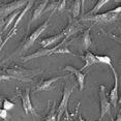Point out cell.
Here are the masks:
<instances>
[{"label": "cell", "instance_id": "obj_1", "mask_svg": "<svg viewBox=\"0 0 121 121\" xmlns=\"http://www.w3.org/2000/svg\"><path fill=\"white\" fill-rule=\"evenodd\" d=\"M68 43H67V39L64 38L62 40V43H60L59 45H57L56 47H53V48H46V49H40L39 51L37 52H34L33 54H30L28 56H24V57H21V61L23 62H27L29 60H32V59H35V58H38V57H43V56H51L53 54H71V55H75L77 56L76 54H73V52H70L68 50Z\"/></svg>", "mask_w": 121, "mask_h": 121}, {"label": "cell", "instance_id": "obj_2", "mask_svg": "<svg viewBox=\"0 0 121 121\" xmlns=\"http://www.w3.org/2000/svg\"><path fill=\"white\" fill-rule=\"evenodd\" d=\"M121 12V7L117 6L115 9L109 10L107 13H96L94 16H83L81 18L82 21H91V22H95V23H101V24H109L112 22H115L119 17V13Z\"/></svg>", "mask_w": 121, "mask_h": 121}, {"label": "cell", "instance_id": "obj_3", "mask_svg": "<svg viewBox=\"0 0 121 121\" xmlns=\"http://www.w3.org/2000/svg\"><path fill=\"white\" fill-rule=\"evenodd\" d=\"M40 71H42L40 69H26V68L15 66L13 68L5 69V73L10 76L15 80H19V81H23V82H29L33 77H35Z\"/></svg>", "mask_w": 121, "mask_h": 121}, {"label": "cell", "instance_id": "obj_4", "mask_svg": "<svg viewBox=\"0 0 121 121\" xmlns=\"http://www.w3.org/2000/svg\"><path fill=\"white\" fill-rule=\"evenodd\" d=\"M73 89H75V86H73V85H70L69 83H67L64 86V88H63L62 99L60 101L59 107H58V111H57V115H56V121L61 120V117L63 116V114L66 112L68 100H69V97L73 91Z\"/></svg>", "mask_w": 121, "mask_h": 121}, {"label": "cell", "instance_id": "obj_5", "mask_svg": "<svg viewBox=\"0 0 121 121\" xmlns=\"http://www.w3.org/2000/svg\"><path fill=\"white\" fill-rule=\"evenodd\" d=\"M52 15H53V13H52L51 16L48 18V20H46V21L42 24V25L38 26L37 28L35 29L31 34H30V36L26 39V42H25V43H24V46H23V49H22V50H23L24 52L27 51L29 48H31V47L33 46V43H35V40H36L37 38L43 34V32L47 29V27H48V25H49V22H50V19H51V17H52Z\"/></svg>", "mask_w": 121, "mask_h": 121}, {"label": "cell", "instance_id": "obj_6", "mask_svg": "<svg viewBox=\"0 0 121 121\" xmlns=\"http://www.w3.org/2000/svg\"><path fill=\"white\" fill-rule=\"evenodd\" d=\"M99 104H100V117L99 120L101 118L104 117V115L108 114L111 116V104L109 103V98L106 92V86L104 85H100L99 86Z\"/></svg>", "mask_w": 121, "mask_h": 121}, {"label": "cell", "instance_id": "obj_7", "mask_svg": "<svg viewBox=\"0 0 121 121\" xmlns=\"http://www.w3.org/2000/svg\"><path fill=\"white\" fill-rule=\"evenodd\" d=\"M18 94L21 97L22 99V107H23V110L25 112L26 115L31 114L33 116H37V113L35 111L34 107L32 106L31 103V98H30V90L27 88L24 93H21L20 90H18Z\"/></svg>", "mask_w": 121, "mask_h": 121}, {"label": "cell", "instance_id": "obj_8", "mask_svg": "<svg viewBox=\"0 0 121 121\" xmlns=\"http://www.w3.org/2000/svg\"><path fill=\"white\" fill-rule=\"evenodd\" d=\"M27 2L28 1H13L0 6V18H7L13 13L17 12V10L22 9L24 5H26Z\"/></svg>", "mask_w": 121, "mask_h": 121}, {"label": "cell", "instance_id": "obj_9", "mask_svg": "<svg viewBox=\"0 0 121 121\" xmlns=\"http://www.w3.org/2000/svg\"><path fill=\"white\" fill-rule=\"evenodd\" d=\"M82 30H83V25L80 23V21L71 20V19H69V23H68L67 27L63 30L61 33L63 34V37L68 39V37L77 34L78 32L82 31Z\"/></svg>", "mask_w": 121, "mask_h": 121}, {"label": "cell", "instance_id": "obj_10", "mask_svg": "<svg viewBox=\"0 0 121 121\" xmlns=\"http://www.w3.org/2000/svg\"><path fill=\"white\" fill-rule=\"evenodd\" d=\"M111 68L112 73H113V76H114V87L112 88L111 92H110V95H109V103L111 106H113L114 108H116L117 106V101H118V75H117V71L116 69L114 68V66H110Z\"/></svg>", "mask_w": 121, "mask_h": 121}, {"label": "cell", "instance_id": "obj_11", "mask_svg": "<svg viewBox=\"0 0 121 121\" xmlns=\"http://www.w3.org/2000/svg\"><path fill=\"white\" fill-rule=\"evenodd\" d=\"M63 70L65 71H69L70 73H73V75H75L76 79H77V82H78L79 84V88L80 90H83L84 89V85H85V77H86V73H83V71H81L78 68L71 66V65H66L65 67H63Z\"/></svg>", "mask_w": 121, "mask_h": 121}, {"label": "cell", "instance_id": "obj_12", "mask_svg": "<svg viewBox=\"0 0 121 121\" xmlns=\"http://www.w3.org/2000/svg\"><path fill=\"white\" fill-rule=\"evenodd\" d=\"M63 77H55V78H51L48 80H43L39 84L35 87L34 92H39V91H47V90H50L51 86L54 83H56L57 81H59L60 79H62Z\"/></svg>", "mask_w": 121, "mask_h": 121}, {"label": "cell", "instance_id": "obj_13", "mask_svg": "<svg viewBox=\"0 0 121 121\" xmlns=\"http://www.w3.org/2000/svg\"><path fill=\"white\" fill-rule=\"evenodd\" d=\"M62 38H63V34L59 33L57 35H53V36H50V37L43 38V39L39 42V45L42 47V49H46V48H48V47H50L51 45H53V43L61 40Z\"/></svg>", "mask_w": 121, "mask_h": 121}, {"label": "cell", "instance_id": "obj_14", "mask_svg": "<svg viewBox=\"0 0 121 121\" xmlns=\"http://www.w3.org/2000/svg\"><path fill=\"white\" fill-rule=\"evenodd\" d=\"M34 3V1H28L27 2V4L25 5V7H24V9L23 10H21L20 13H19V16L17 17V19H16V21H15V24H13V28L10 29L12 31H17V28H18V25H19V23H20V21L23 19V17L26 15L27 13H28V10L32 7V5H33Z\"/></svg>", "mask_w": 121, "mask_h": 121}, {"label": "cell", "instance_id": "obj_15", "mask_svg": "<svg viewBox=\"0 0 121 121\" xmlns=\"http://www.w3.org/2000/svg\"><path fill=\"white\" fill-rule=\"evenodd\" d=\"M48 2L49 1H42V2H39L38 3V5L36 7H35V9H34V12H33V15H32V19L30 20V24L31 23H33L34 21H36L38 18L42 16V13H43V10L46 9V7H47V5H48Z\"/></svg>", "mask_w": 121, "mask_h": 121}, {"label": "cell", "instance_id": "obj_16", "mask_svg": "<svg viewBox=\"0 0 121 121\" xmlns=\"http://www.w3.org/2000/svg\"><path fill=\"white\" fill-rule=\"evenodd\" d=\"M83 59L85 60V65L82 67V69H80L81 71L85 69V68H87L88 66H91L93 64H98V61L95 58V55L92 54L91 52H89V51L86 52V54L83 56Z\"/></svg>", "mask_w": 121, "mask_h": 121}, {"label": "cell", "instance_id": "obj_17", "mask_svg": "<svg viewBox=\"0 0 121 121\" xmlns=\"http://www.w3.org/2000/svg\"><path fill=\"white\" fill-rule=\"evenodd\" d=\"M90 29L88 28L86 31L83 33V36H82V47L85 51H88V49L90 48V46L92 45V40H91V35H90Z\"/></svg>", "mask_w": 121, "mask_h": 121}, {"label": "cell", "instance_id": "obj_18", "mask_svg": "<svg viewBox=\"0 0 121 121\" xmlns=\"http://www.w3.org/2000/svg\"><path fill=\"white\" fill-rule=\"evenodd\" d=\"M109 0H98L97 2L95 3V5H94V7L90 10L89 13H87L86 15H84V16H86V17H88V16H94V15H96L97 13V12L99 10L101 7L104 6V5H106V4H108L109 3Z\"/></svg>", "mask_w": 121, "mask_h": 121}, {"label": "cell", "instance_id": "obj_19", "mask_svg": "<svg viewBox=\"0 0 121 121\" xmlns=\"http://www.w3.org/2000/svg\"><path fill=\"white\" fill-rule=\"evenodd\" d=\"M19 13H20V12L19 10H17V12H15V13H13L12 15H9V17H7L6 19H5V23H4V26H3V29H2V31L0 32V34H3L5 31L7 30V28L10 26V24L13 23V21L15 20V19H17V17L19 16Z\"/></svg>", "mask_w": 121, "mask_h": 121}, {"label": "cell", "instance_id": "obj_20", "mask_svg": "<svg viewBox=\"0 0 121 121\" xmlns=\"http://www.w3.org/2000/svg\"><path fill=\"white\" fill-rule=\"evenodd\" d=\"M95 58L98 61V63H104V64L109 65V66H112L111 57H109L108 55H104V56H100V55H95Z\"/></svg>", "mask_w": 121, "mask_h": 121}, {"label": "cell", "instance_id": "obj_21", "mask_svg": "<svg viewBox=\"0 0 121 121\" xmlns=\"http://www.w3.org/2000/svg\"><path fill=\"white\" fill-rule=\"evenodd\" d=\"M80 10H81V1L77 0V1L73 2V9H71V13H73V18H78L80 15Z\"/></svg>", "mask_w": 121, "mask_h": 121}, {"label": "cell", "instance_id": "obj_22", "mask_svg": "<svg viewBox=\"0 0 121 121\" xmlns=\"http://www.w3.org/2000/svg\"><path fill=\"white\" fill-rule=\"evenodd\" d=\"M16 33H17V31H12V30H10V31L9 32V34H7V36L5 37L4 39H3V38H2V35L0 34V53H1L2 48H3V47H4V45H5V43H6L7 42H9V40L10 39V38L13 37V34H16Z\"/></svg>", "mask_w": 121, "mask_h": 121}, {"label": "cell", "instance_id": "obj_23", "mask_svg": "<svg viewBox=\"0 0 121 121\" xmlns=\"http://www.w3.org/2000/svg\"><path fill=\"white\" fill-rule=\"evenodd\" d=\"M13 107H15V104H13V101L9 100V99H4L3 103H2V109L6 110L7 112H9V110H12Z\"/></svg>", "mask_w": 121, "mask_h": 121}, {"label": "cell", "instance_id": "obj_24", "mask_svg": "<svg viewBox=\"0 0 121 121\" xmlns=\"http://www.w3.org/2000/svg\"><path fill=\"white\" fill-rule=\"evenodd\" d=\"M45 121H56V113H55V106L52 108L51 112H50V115L46 118Z\"/></svg>", "mask_w": 121, "mask_h": 121}, {"label": "cell", "instance_id": "obj_25", "mask_svg": "<svg viewBox=\"0 0 121 121\" xmlns=\"http://www.w3.org/2000/svg\"><path fill=\"white\" fill-rule=\"evenodd\" d=\"M10 80H13L10 76L6 75V73H0V82L1 81H10Z\"/></svg>", "mask_w": 121, "mask_h": 121}, {"label": "cell", "instance_id": "obj_26", "mask_svg": "<svg viewBox=\"0 0 121 121\" xmlns=\"http://www.w3.org/2000/svg\"><path fill=\"white\" fill-rule=\"evenodd\" d=\"M7 117H9V112L4 109H0V118H2V119H6Z\"/></svg>", "mask_w": 121, "mask_h": 121}, {"label": "cell", "instance_id": "obj_27", "mask_svg": "<svg viewBox=\"0 0 121 121\" xmlns=\"http://www.w3.org/2000/svg\"><path fill=\"white\" fill-rule=\"evenodd\" d=\"M65 4H66V1H59L58 6H57V12L64 9H65Z\"/></svg>", "mask_w": 121, "mask_h": 121}, {"label": "cell", "instance_id": "obj_28", "mask_svg": "<svg viewBox=\"0 0 121 121\" xmlns=\"http://www.w3.org/2000/svg\"><path fill=\"white\" fill-rule=\"evenodd\" d=\"M4 23H5V18H0V29L3 28Z\"/></svg>", "mask_w": 121, "mask_h": 121}, {"label": "cell", "instance_id": "obj_29", "mask_svg": "<svg viewBox=\"0 0 121 121\" xmlns=\"http://www.w3.org/2000/svg\"><path fill=\"white\" fill-rule=\"evenodd\" d=\"M116 121H121V115H120V113H118V115H117V119Z\"/></svg>", "mask_w": 121, "mask_h": 121}, {"label": "cell", "instance_id": "obj_30", "mask_svg": "<svg viewBox=\"0 0 121 121\" xmlns=\"http://www.w3.org/2000/svg\"><path fill=\"white\" fill-rule=\"evenodd\" d=\"M79 121H86V120H85L84 118L81 116V115H79Z\"/></svg>", "mask_w": 121, "mask_h": 121}, {"label": "cell", "instance_id": "obj_31", "mask_svg": "<svg viewBox=\"0 0 121 121\" xmlns=\"http://www.w3.org/2000/svg\"><path fill=\"white\" fill-rule=\"evenodd\" d=\"M2 103H3V98L2 96H0V106H2Z\"/></svg>", "mask_w": 121, "mask_h": 121}, {"label": "cell", "instance_id": "obj_32", "mask_svg": "<svg viewBox=\"0 0 121 121\" xmlns=\"http://www.w3.org/2000/svg\"><path fill=\"white\" fill-rule=\"evenodd\" d=\"M66 121H70V119L69 118H66Z\"/></svg>", "mask_w": 121, "mask_h": 121}, {"label": "cell", "instance_id": "obj_33", "mask_svg": "<svg viewBox=\"0 0 121 121\" xmlns=\"http://www.w3.org/2000/svg\"><path fill=\"white\" fill-rule=\"evenodd\" d=\"M1 4H2V2H1V1H0V5H1Z\"/></svg>", "mask_w": 121, "mask_h": 121}, {"label": "cell", "instance_id": "obj_34", "mask_svg": "<svg viewBox=\"0 0 121 121\" xmlns=\"http://www.w3.org/2000/svg\"><path fill=\"white\" fill-rule=\"evenodd\" d=\"M98 121H100V120H98Z\"/></svg>", "mask_w": 121, "mask_h": 121}]
</instances>
